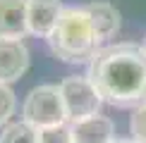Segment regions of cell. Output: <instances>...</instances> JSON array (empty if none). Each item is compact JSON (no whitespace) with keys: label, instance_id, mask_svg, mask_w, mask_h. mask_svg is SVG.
I'll return each instance as SVG.
<instances>
[{"label":"cell","instance_id":"15","mask_svg":"<svg viewBox=\"0 0 146 143\" xmlns=\"http://www.w3.org/2000/svg\"><path fill=\"white\" fill-rule=\"evenodd\" d=\"M141 48H144V52H146V41H144V45H141Z\"/></svg>","mask_w":146,"mask_h":143},{"label":"cell","instance_id":"13","mask_svg":"<svg viewBox=\"0 0 146 143\" xmlns=\"http://www.w3.org/2000/svg\"><path fill=\"white\" fill-rule=\"evenodd\" d=\"M41 143H72L70 124H60V127L41 129Z\"/></svg>","mask_w":146,"mask_h":143},{"label":"cell","instance_id":"11","mask_svg":"<svg viewBox=\"0 0 146 143\" xmlns=\"http://www.w3.org/2000/svg\"><path fill=\"white\" fill-rule=\"evenodd\" d=\"M17 110V98L7 83H0V127L10 122V117Z\"/></svg>","mask_w":146,"mask_h":143},{"label":"cell","instance_id":"9","mask_svg":"<svg viewBox=\"0 0 146 143\" xmlns=\"http://www.w3.org/2000/svg\"><path fill=\"white\" fill-rule=\"evenodd\" d=\"M84 10H86V14L91 17V22H94V29H96V33H98L101 43L108 41V38H113V36L120 31L122 19H120V10L115 7V5L96 0V3L84 5Z\"/></svg>","mask_w":146,"mask_h":143},{"label":"cell","instance_id":"14","mask_svg":"<svg viewBox=\"0 0 146 143\" xmlns=\"http://www.w3.org/2000/svg\"><path fill=\"white\" fill-rule=\"evenodd\" d=\"M113 143H137V141H113Z\"/></svg>","mask_w":146,"mask_h":143},{"label":"cell","instance_id":"5","mask_svg":"<svg viewBox=\"0 0 146 143\" xmlns=\"http://www.w3.org/2000/svg\"><path fill=\"white\" fill-rule=\"evenodd\" d=\"M29 62V48L19 38H0V83H10L24 76Z\"/></svg>","mask_w":146,"mask_h":143},{"label":"cell","instance_id":"8","mask_svg":"<svg viewBox=\"0 0 146 143\" xmlns=\"http://www.w3.org/2000/svg\"><path fill=\"white\" fill-rule=\"evenodd\" d=\"M62 10L65 7L60 0H29V33L48 38Z\"/></svg>","mask_w":146,"mask_h":143},{"label":"cell","instance_id":"4","mask_svg":"<svg viewBox=\"0 0 146 143\" xmlns=\"http://www.w3.org/2000/svg\"><path fill=\"white\" fill-rule=\"evenodd\" d=\"M60 91L67 110V122H79L101 112L103 98L89 76H67L60 81Z\"/></svg>","mask_w":146,"mask_h":143},{"label":"cell","instance_id":"7","mask_svg":"<svg viewBox=\"0 0 146 143\" xmlns=\"http://www.w3.org/2000/svg\"><path fill=\"white\" fill-rule=\"evenodd\" d=\"M70 131H72V143H113L115 141V127L103 115L70 122Z\"/></svg>","mask_w":146,"mask_h":143},{"label":"cell","instance_id":"6","mask_svg":"<svg viewBox=\"0 0 146 143\" xmlns=\"http://www.w3.org/2000/svg\"><path fill=\"white\" fill-rule=\"evenodd\" d=\"M29 33V0H0V38H24Z\"/></svg>","mask_w":146,"mask_h":143},{"label":"cell","instance_id":"12","mask_svg":"<svg viewBox=\"0 0 146 143\" xmlns=\"http://www.w3.org/2000/svg\"><path fill=\"white\" fill-rule=\"evenodd\" d=\"M129 131H132V141L146 143V103L137 105L134 115L129 119Z\"/></svg>","mask_w":146,"mask_h":143},{"label":"cell","instance_id":"2","mask_svg":"<svg viewBox=\"0 0 146 143\" xmlns=\"http://www.w3.org/2000/svg\"><path fill=\"white\" fill-rule=\"evenodd\" d=\"M46 41L53 55L70 64L91 62L94 55L101 50V38L84 7H65Z\"/></svg>","mask_w":146,"mask_h":143},{"label":"cell","instance_id":"10","mask_svg":"<svg viewBox=\"0 0 146 143\" xmlns=\"http://www.w3.org/2000/svg\"><path fill=\"white\" fill-rule=\"evenodd\" d=\"M0 143H41V129H36L27 119L12 122L0 131Z\"/></svg>","mask_w":146,"mask_h":143},{"label":"cell","instance_id":"3","mask_svg":"<svg viewBox=\"0 0 146 143\" xmlns=\"http://www.w3.org/2000/svg\"><path fill=\"white\" fill-rule=\"evenodd\" d=\"M22 115L36 129H50L67 124V110L62 103V91L55 83H43L29 91L22 105Z\"/></svg>","mask_w":146,"mask_h":143},{"label":"cell","instance_id":"1","mask_svg":"<svg viewBox=\"0 0 146 143\" xmlns=\"http://www.w3.org/2000/svg\"><path fill=\"white\" fill-rule=\"evenodd\" d=\"M89 79L103 103L132 107L146 103V52L132 43L101 48L89 62Z\"/></svg>","mask_w":146,"mask_h":143}]
</instances>
